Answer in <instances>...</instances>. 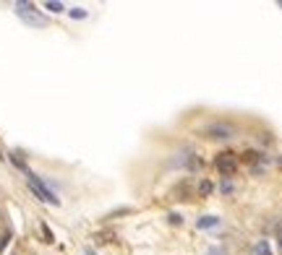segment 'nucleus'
<instances>
[{"mask_svg": "<svg viewBox=\"0 0 282 255\" xmlns=\"http://www.w3.org/2000/svg\"><path fill=\"white\" fill-rule=\"evenodd\" d=\"M86 255H97V252H94V250H86Z\"/></svg>", "mask_w": 282, "mask_h": 255, "instance_id": "dca6fc26", "label": "nucleus"}, {"mask_svg": "<svg viewBox=\"0 0 282 255\" xmlns=\"http://www.w3.org/2000/svg\"><path fill=\"white\" fill-rule=\"evenodd\" d=\"M39 229H42V237H45V242H55V237H53V232H50L47 224H42Z\"/></svg>", "mask_w": 282, "mask_h": 255, "instance_id": "9d476101", "label": "nucleus"}, {"mask_svg": "<svg viewBox=\"0 0 282 255\" xmlns=\"http://www.w3.org/2000/svg\"><path fill=\"white\" fill-rule=\"evenodd\" d=\"M13 8H16L18 18H21V21H27L29 26H45V16L37 11L34 3H16Z\"/></svg>", "mask_w": 282, "mask_h": 255, "instance_id": "f03ea898", "label": "nucleus"}, {"mask_svg": "<svg viewBox=\"0 0 282 255\" xmlns=\"http://www.w3.org/2000/svg\"><path fill=\"white\" fill-rule=\"evenodd\" d=\"M209 193H212V182H209V180H201V182H199V195L207 198Z\"/></svg>", "mask_w": 282, "mask_h": 255, "instance_id": "1a4fd4ad", "label": "nucleus"}, {"mask_svg": "<svg viewBox=\"0 0 282 255\" xmlns=\"http://www.w3.org/2000/svg\"><path fill=\"white\" fill-rule=\"evenodd\" d=\"M11 161H13V164H16L21 172H24V175H29V169H27V161H24V156H21L18 151H11Z\"/></svg>", "mask_w": 282, "mask_h": 255, "instance_id": "6e6552de", "label": "nucleus"}, {"mask_svg": "<svg viewBox=\"0 0 282 255\" xmlns=\"http://www.w3.org/2000/svg\"><path fill=\"white\" fill-rule=\"evenodd\" d=\"M71 16H73V18H84V16H86V11H84V8H73V11H71Z\"/></svg>", "mask_w": 282, "mask_h": 255, "instance_id": "4468645a", "label": "nucleus"}, {"mask_svg": "<svg viewBox=\"0 0 282 255\" xmlns=\"http://www.w3.org/2000/svg\"><path fill=\"white\" fill-rule=\"evenodd\" d=\"M167 219H170V224H175V226H178V224H183V216H181V214H170Z\"/></svg>", "mask_w": 282, "mask_h": 255, "instance_id": "ddd939ff", "label": "nucleus"}, {"mask_svg": "<svg viewBox=\"0 0 282 255\" xmlns=\"http://www.w3.org/2000/svg\"><path fill=\"white\" fill-rule=\"evenodd\" d=\"M207 255H225V252H222L220 247H209V250H207Z\"/></svg>", "mask_w": 282, "mask_h": 255, "instance_id": "2eb2a0df", "label": "nucleus"}, {"mask_svg": "<svg viewBox=\"0 0 282 255\" xmlns=\"http://www.w3.org/2000/svg\"><path fill=\"white\" fill-rule=\"evenodd\" d=\"M207 138H233L235 135V128L230 123H212L201 130Z\"/></svg>", "mask_w": 282, "mask_h": 255, "instance_id": "39448f33", "label": "nucleus"}, {"mask_svg": "<svg viewBox=\"0 0 282 255\" xmlns=\"http://www.w3.org/2000/svg\"><path fill=\"white\" fill-rule=\"evenodd\" d=\"M27 182H29V190H32V193H34L39 201L53 203V206H58V203H60V198H58V195H55V193H53V190H50L47 185L42 182L37 175H32V172H29V175H27Z\"/></svg>", "mask_w": 282, "mask_h": 255, "instance_id": "f257e3e1", "label": "nucleus"}, {"mask_svg": "<svg viewBox=\"0 0 282 255\" xmlns=\"http://www.w3.org/2000/svg\"><path fill=\"white\" fill-rule=\"evenodd\" d=\"M253 255H272V247H269V240H259L253 245Z\"/></svg>", "mask_w": 282, "mask_h": 255, "instance_id": "0eeeda50", "label": "nucleus"}, {"mask_svg": "<svg viewBox=\"0 0 282 255\" xmlns=\"http://www.w3.org/2000/svg\"><path fill=\"white\" fill-rule=\"evenodd\" d=\"M175 164L183 167V169H191V172H196L201 167V159L196 156V151L193 149H181L178 156H175Z\"/></svg>", "mask_w": 282, "mask_h": 255, "instance_id": "20e7f679", "label": "nucleus"}, {"mask_svg": "<svg viewBox=\"0 0 282 255\" xmlns=\"http://www.w3.org/2000/svg\"><path fill=\"white\" fill-rule=\"evenodd\" d=\"M196 226H199V229H212V226H220V219H217V216H201V219L196 221Z\"/></svg>", "mask_w": 282, "mask_h": 255, "instance_id": "423d86ee", "label": "nucleus"}, {"mask_svg": "<svg viewBox=\"0 0 282 255\" xmlns=\"http://www.w3.org/2000/svg\"><path fill=\"white\" fill-rule=\"evenodd\" d=\"M214 167H217V172H220L222 177H233V175L238 172V156H235V154H230V151L217 154Z\"/></svg>", "mask_w": 282, "mask_h": 255, "instance_id": "7ed1b4c3", "label": "nucleus"}, {"mask_svg": "<svg viewBox=\"0 0 282 255\" xmlns=\"http://www.w3.org/2000/svg\"><path fill=\"white\" fill-rule=\"evenodd\" d=\"M11 242V232H3V237H0V252L6 250V245Z\"/></svg>", "mask_w": 282, "mask_h": 255, "instance_id": "f8f14e48", "label": "nucleus"}, {"mask_svg": "<svg viewBox=\"0 0 282 255\" xmlns=\"http://www.w3.org/2000/svg\"><path fill=\"white\" fill-rule=\"evenodd\" d=\"M279 161H282V159H279Z\"/></svg>", "mask_w": 282, "mask_h": 255, "instance_id": "a211bd4d", "label": "nucleus"}, {"mask_svg": "<svg viewBox=\"0 0 282 255\" xmlns=\"http://www.w3.org/2000/svg\"><path fill=\"white\" fill-rule=\"evenodd\" d=\"M45 8L53 11V13H60V11H63V3H55V0H50V3H45Z\"/></svg>", "mask_w": 282, "mask_h": 255, "instance_id": "9b49d317", "label": "nucleus"}, {"mask_svg": "<svg viewBox=\"0 0 282 255\" xmlns=\"http://www.w3.org/2000/svg\"><path fill=\"white\" fill-rule=\"evenodd\" d=\"M0 159H3V151H0Z\"/></svg>", "mask_w": 282, "mask_h": 255, "instance_id": "f3484780", "label": "nucleus"}]
</instances>
